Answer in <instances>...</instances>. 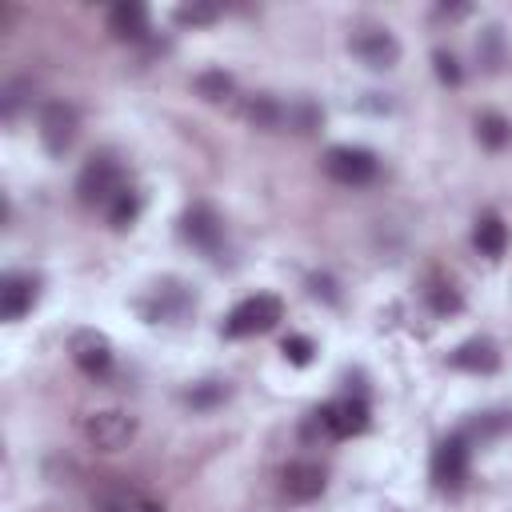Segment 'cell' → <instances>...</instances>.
Instances as JSON below:
<instances>
[{"mask_svg":"<svg viewBox=\"0 0 512 512\" xmlns=\"http://www.w3.org/2000/svg\"><path fill=\"white\" fill-rule=\"evenodd\" d=\"M372 420V408H368V396L364 392H352V396H340L332 404H320L308 412L304 420V436H328V440H344V436H360Z\"/></svg>","mask_w":512,"mask_h":512,"instance_id":"6da1fadb","label":"cell"},{"mask_svg":"<svg viewBox=\"0 0 512 512\" xmlns=\"http://www.w3.org/2000/svg\"><path fill=\"white\" fill-rule=\"evenodd\" d=\"M124 188V164L116 152H92L76 176V200L84 208H108V200Z\"/></svg>","mask_w":512,"mask_h":512,"instance_id":"7a4b0ae2","label":"cell"},{"mask_svg":"<svg viewBox=\"0 0 512 512\" xmlns=\"http://www.w3.org/2000/svg\"><path fill=\"white\" fill-rule=\"evenodd\" d=\"M284 320V300L276 292H256V296H244L220 324V332L228 340H244V336H256V332H268Z\"/></svg>","mask_w":512,"mask_h":512,"instance_id":"3957f363","label":"cell"},{"mask_svg":"<svg viewBox=\"0 0 512 512\" xmlns=\"http://www.w3.org/2000/svg\"><path fill=\"white\" fill-rule=\"evenodd\" d=\"M468 468H472V436L460 428L452 436H444L436 448H432V484L436 492H460L468 484Z\"/></svg>","mask_w":512,"mask_h":512,"instance_id":"277c9868","label":"cell"},{"mask_svg":"<svg viewBox=\"0 0 512 512\" xmlns=\"http://www.w3.org/2000/svg\"><path fill=\"white\" fill-rule=\"evenodd\" d=\"M36 132H40V144L48 156H68L76 136H80V112L72 100H44L40 112H36Z\"/></svg>","mask_w":512,"mask_h":512,"instance_id":"5b68a950","label":"cell"},{"mask_svg":"<svg viewBox=\"0 0 512 512\" xmlns=\"http://www.w3.org/2000/svg\"><path fill=\"white\" fill-rule=\"evenodd\" d=\"M324 172H328V180H336L344 188H364L380 176V156L360 144H332L324 152Z\"/></svg>","mask_w":512,"mask_h":512,"instance_id":"8992f818","label":"cell"},{"mask_svg":"<svg viewBox=\"0 0 512 512\" xmlns=\"http://www.w3.org/2000/svg\"><path fill=\"white\" fill-rule=\"evenodd\" d=\"M136 308H140V316L148 324H176L196 308V292L188 284H180V280H160L136 300Z\"/></svg>","mask_w":512,"mask_h":512,"instance_id":"52a82bcc","label":"cell"},{"mask_svg":"<svg viewBox=\"0 0 512 512\" xmlns=\"http://www.w3.org/2000/svg\"><path fill=\"white\" fill-rule=\"evenodd\" d=\"M136 436V416L124 408H100L84 416V440L100 452H120Z\"/></svg>","mask_w":512,"mask_h":512,"instance_id":"ba28073f","label":"cell"},{"mask_svg":"<svg viewBox=\"0 0 512 512\" xmlns=\"http://www.w3.org/2000/svg\"><path fill=\"white\" fill-rule=\"evenodd\" d=\"M180 240L192 244L204 256H216L220 244H224V220H220V212L212 204H204V200L188 204L180 212Z\"/></svg>","mask_w":512,"mask_h":512,"instance_id":"9c48e42d","label":"cell"},{"mask_svg":"<svg viewBox=\"0 0 512 512\" xmlns=\"http://www.w3.org/2000/svg\"><path fill=\"white\" fill-rule=\"evenodd\" d=\"M348 48H352V56H356L360 64H368V68H376V72L396 68V60H400V40H396L392 28H384V24H364V28H356L352 40H348Z\"/></svg>","mask_w":512,"mask_h":512,"instance_id":"30bf717a","label":"cell"},{"mask_svg":"<svg viewBox=\"0 0 512 512\" xmlns=\"http://www.w3.org/2000/svg\"><path fill=\"white\" fill-rule=\"evenodd\" d=\"M68 352H72V364L84 372V376H104L108 368H112V360H116V352H112V340L104 336V332H96V328H76L72 332V340H68Z\"/></svg>","mask_w":512,"mask_h":512,"instance_id":"8fae6325","label":"cell"},{"mask_svg":"<svg viewBox=\"0 0 512 512\" xmlns=\"http://www.w3.org/2000/svg\"><path fill=\"white\" fill-rule=\"evenodd\" d=\"M324 488H328V468L316 460H292L280 472V492L292 504H312L316 496H324Z\"/></svg>","mask_w":512,"mask_h":512,"instance_id":"7c38bea8","label":"cell"},{"mask_svg":"<svg viewBox=\"0 0 512 512\" xmlns=\"http://www.w3.org/2000/svg\"><path fill=\"white\" fill-rule=\"evenodd\" d=\"M40 300V276L32 272H4L0 276V316L8 324L24 320V312H32Z\"/></svg>","mask_w":512,"mask_h":512,"instance_id":"4fadbf2b","label":"cell"},{"mask_svg":"<svg viewBox=\"0 0 512 512\" xmlns=\"http://www.w3.org/2000/svg\"><path fill=\"white\" fill-rule=\"evenodd\" d=\"M448 364L460 372H472V376H492L500 368V348L488 336H472L448 352Z\"/></svg>","mask_w":512,"mask_h":512,"instance_id":"5bb4252c","label":"cell"},{"mask_svg":"<svg viewBox=\"0 0 512 512\" xmlns=\"http://www.w3.org/2000/svg\"><path fill=\"white\" fill-rule=\"evenodd\" d=\"M108 32H112L116 40H128V44L144 40V36H148V8H144L140 0H120V4H112V8H108Z\"/></svg>","mask_w":512,"mask_h":512,"instance_id":"9a60e30c","label":"cell"},{"mask_svg":"<svg viewBox=\"0 0 512 512\" xmlns=\"http://www.w3.org/2000/svg\"><path fill=\"white\" fill-rule=\"evenodd\" d=\"M472 248L488 260H500L504 248H508V224L500 212H480L476 224H472Z\"/></svg>","mask_w":512,"mask_h":512,"instance_id":"2e32d148","label":"cell"},{"mask_svg":"<svg viewBox=\"0 0 512 512\" xmlns=\"http://www.w3.org/2000/svg\"><path fill=\"white\" fill-rule=\"evenodd\" d=\"M244 120H248L252 128H260V132H272V128H280V124L288 120V108H284L276 96L260 92V96H252V100L244 104Z\"/></svg>","mask_w":512,"mask_h":512,"instance_id":"e0dca14e","label":"cell"},{"mask_svg":"<svg viewBox=\"0 0 512 512\" xmlns=\"http://www.w3.org/2000/svg\"><path fill=\"white\" fill-rule=\"evenodd\" d=\"M140 208H144V196H140V188L124 184V188H120V192H116V196L108 200L104 216H108V224H112L116 232H124V228H132V224H136Z\"/></svg>","mask_w":512,"mask_h":512,"instance_id":"ac0fdd59","label":"cell"},{"mask_svg":"<svg viewBox=\"0 0 512 512\" xmlns=\"http://www.w3.org/2000/svg\"><path fill=\"white\" fill-rule=\"evenodd\" d=\"M476 140H480L488 152L508 148V144H512V124H508V116H500V112H480V116H476Z\"/></svg>","mask_w":512,"mask_h":512,"instance_id":"d6986e66","label":"cell"},{"mask_svg":"<svg viewBox=\"0 0 512 512\" xmlns=\"http://www.w3.org/2000/svg\"><path fill=\"white\" fill-rule=\"evenodd\" d=\"M424 300H428V308H432L436 316H456V312L464 308V296H460V288H456L452 280H444V276L428 280V288H424Z\"/></svg>","mask_w":512,"mask_h":512,"instance_id":"ffe728a7","label":"cell"},{"mask_svg":"<svg viewBox=\"0 0 512 512\" xmlns=\"http://www.w3.org/2000/svg\"><path fill=\"white\" fill-rule=\"evenodd\" d=\"M192 88H196V96H204L208 104H224V100L236 92V80H232L224 68H204V72L192 80Z\"/></svg>","mask_w":512,"mask_h":512,"instance_id":"44dd1931","label":"cell"},{"mask_svg":"<svg viewBox=\"0 0 512 512\" xmlns=\"http://www.w3.org/2000/svg\"><path fill=\"white\" fill-rule=\"evenodd\" d=\"M476 60H480L484 72H500V64H504V32H500V24H488L476 36Z\"/></svg>","mask_w":512,"mask_h":512,"instance_id":"7402d4cb","label":"cell"},{"mask_svg":"<svg viewBox=\"0 0 512 512\" xmlns=\"http://www.w3.org/2000/svg\"><path fill=\"white\" fill-rule=\"evenodd\" d=\"M224 400H228V380H200V384H192L184 392V404L196 408V412H208V408H216Z\"/></svg>","mask_w":512,"mask_h":512,"instance_id":"603a6c76","label":"cell"},{"mask_svg":"<svg viewBox=\"0 0 512 512\" xmlns=\"http://www.w3.org/2000/svg\"><path fill=\"white\" fill-rule=\"evenodd\" d=\"M172 20L180 24V28H204V24H216L220 20V8L216 4H180L176 12H172Z\"/></svg>","mask_w":512,"mask_h":512,"instance_id":"cb8c5ba5","label":"cell"},{"mask_svg":"<svg viewBox=\"0 0 512 512\" xmlns=\"http://www.w3.org/2000/svg\"><path fill=\"white\" fill-rule=\"evenodd\" d=\"M432 72H436V80L448 84V88H460V84H464V68H460V60H456V52H448V48H436V52H432Z\"/></svg>","mask_w":512,"mask_h":512,"instance_id":"d4e9b609","label":"cell"},{"mask_svg":"<svg viewBox=\"0 0 512 512\" xmlns=\"http://www.w3.org/2000/svg\"><path fill=\"white\" fill-rule=\"evenodd\" d=\"M280 352H284V360H288V364L304 368V364H312V356H316V344H312V336H300V332H292V336H284Z\"/></svg>","mask_w":512,"mask_h":512,"instance_id":"484cf974","label":"cell"},{"mask_svg":"<svg viewBox=\"0 0 512 512\" xmlns=\"http://www.w3.org/2000/svg\"><path fill=\"white\" fill-rule=\"evenodd\" d=\"M288 120L296 124V132H312L320 120H324V112L316 108V104H308V100H300L296 108H288Z\"/></svg>","mask_w":512,"mask_h":512,"instance_id":"4316f807","label":"cell"},{"mask_svg":"<svg viewBox=\"0 0 512 512\" xmlns=\"http://www.w3.org/2000/svg\"><path fill=\"white\" fill-rule=\"evenodd\" d=\"M20 92H24V84H20V80H12V84L4 88V120H12V116H16V108H20Z\"/></svg>","mask_w":512,"mask_h":512,"instance_id":"83f0119b","label":"cell"},{"mask_svg":"<svg viewBox=\"0 0 512 512\" xmlns=\"http://www.w3.org/2000/svg\"><path fill=\"white\" fill-rule=\"evenodd\" d=\"M308 284H312V288H308V292H312V296H324V300H332V304H336V300H340V296H336V288H332V280H328V276H312V280H308Z\"/></svg>","mask_w":512,"mask_h":512,"instance_id":"f1b7e54d","label":"cell"},{"mask_svg":"<svg viewBox=\"0 0 512 512\" xmlns=\"http://www.w3.org/2000/svg\"><path fill=\"white\" fill-rule=\"evenodd\" d=\"M436 16H452V20H456V16H468V4H456V8L440 4V8H436Z\"/></svg>","mask_w":512,"mask_h":512,"instance_id":"f546056e","label":"cell"}]
</instances>
